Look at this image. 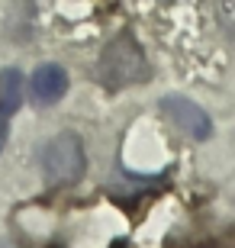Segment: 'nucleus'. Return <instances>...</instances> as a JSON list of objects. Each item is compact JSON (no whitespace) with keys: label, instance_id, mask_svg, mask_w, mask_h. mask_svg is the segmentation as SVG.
I'll return each instance as SVG.
<instances>
[{"label":"nucleus","instance_id":"f257e3e1","mask_svg":"<svg viewBox=\"0 0 235 248\" xmlns=\"http://www.w3.org/2000/svg\"><path fill=\"white\" fill-rule=\"evenodd\" d=\"M100 78L107 87H126V84H139L148 78V64H145V55L136 46V39L119 36L103 48Z\"/></svg>","mask_w":235,"mask_h":248},{"label":"nucleus","instance_id":"f03ea898","mask_svg":"<svg viewBox=\"0 0 235 248\" xmlns=\"http://www.w3.org/2000/svg\"><path fill=\"white\" fill-rule=\"evenodd\" d=\"M84 145L74 132H58L42 152V171L52 187H68L84 177Z\"/></svg>","mask_w":235,"mask_h":248},{"label":"nucleus","instance_id":"7ed1b4c3","mask_svg":"<svg viewBox=\"0 0 235 248\" xmlns=\"http://www.w3.org/2000/svg\"><path fill=\"white\" fill-rule=\"evenodd\" d=\"M161 113L171 120V126L177 129V132L197 139V142L209 139V132H213V123H209L206 110L197 107L193 100H187V97H164L161 100Z\"/></svg>","mask_w":235,"mask_h":248},{"label":"nucleus","instance_id":"20e7f679","mask_svg":"<svg viewBox=\"0 0 235 248\" xmlns=\"http://www.w3.org/2000/svg\"><path fill=\"white\" fill-rule=\"evenodd\" d=\"M68 91V74H64L62 64H39L32 78H29V97L39 107H48V103H58Z\"/></svg>","mask_w":235,"mask_h":248},{"label":"nucleus","instance_id":"39448f33","mask_svg":"<svg viewBox=\"0 0 235 248\" xmlns=\"http://www.w3.org/2000/svg\"><path fill=\"white\" fill-rule=\"evenodd\" d=\"M19 103H23V74L16 68H7L0 74V110L7 113H16Z\"/></svg>","mask_w":235,"mask_h":248},{"label":"nucleus","instance_id":"423d86ee","mask_svg":"<svg viewBox=\"0 0 235 248\" xmlns=\"http://www.w3.org/2000/svg\"><path fill=\"white\" fill-rule=\"evenodd\" d=\"M3 142H7V113L0 110V148H3Z\"/></svg>","mask_w":235,"mask_h":248}]
</instances>
